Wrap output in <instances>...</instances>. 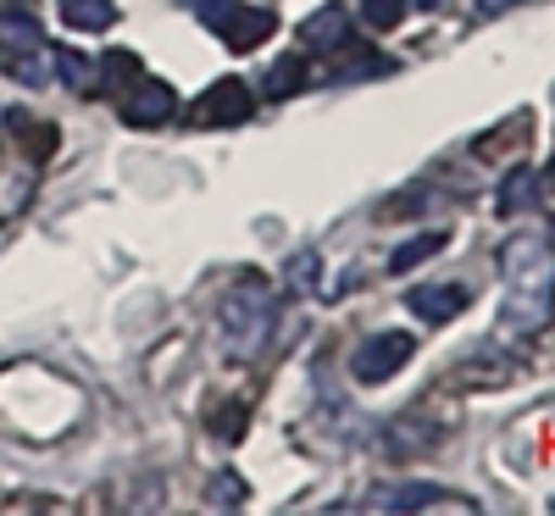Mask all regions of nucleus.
<instances>
[{
  "label": "nucleus",
  "instance_id": "nucleus-1",
  "mask_svg": "<svg viewBox=\"0 0 555 516\" xmlns=\"http://www.w3.org/2000/svg\"><path fill=\"white\" fill-rule=\"evenodd\" d=\"M505 272V306H500V334L505 339H533L555 317V256L539 233H517L500 250Z\"/></svg>",
  "mask_w": 555,
  "mask_h": 516
},
{
  "label": "nucleus",
  "instance_id": "nucleus-2",
  "mask_svg": "<svg viewBox=\"0 0 555 516\" xmlns=\"http://www.w3.org/2000/svg\"><path fill=\"white\" fill-rule=\"evenodd\" d=\"M272 317H278V306H272V289L261 284V278L234 284V289L222 295V306H217V327H222V339H228V350H234V356H256L267 345Z\"/></svg>",
  "mask_w": 555,
  "mask_h": 516
},
{
  "label": "nucleus",
  "instance_id": "nucleus-3",
  "mask_svg": "<svg viewBox=\"0 0 555 516\" xmlns=\"http://www.w3.org/2000/svg\"><path fill=\"white\" fill-rule=\"evenodd\" d=\"M250 112H256L250 83H245V78H222V83L206 89L190 112H183V122H190V128H234V122H245Z\"/></svg>",
  "mask_w": 555,
  "mask_h": 516
},
{
  "label": "nucleus",
  "instance_id": "nucleus-4",
  "mask_svg": "<svg viewBox=\"0 0 555 516\" xmlns=\"http://www.w3.org/2000/svg\"><path fill=\"white\" fill-rule=\"evenodd\" d=\"M411 356H416V339L411 334H373L350 356V372H356V384H389Z\"/></svg>",
  "mask_w": 555,
  "mask_h": 516
},
{
  "label": "nucleus",
  "instance_id": "nucleus-5",
  "mask_svg": "<svg viewBox=\"0 0 555 516\" xmlns=\"http://www.w3.org/2000/svg\"><path fill=\"white\" fill-rule=\"evenodd\" d=\"M172 112H178V95L167 83H156V78H139L133 95L122 101V122L128 128H162V122H172Z\"/></svg>",
  "mask_w": 555,
  "mask_h": 516
},
{
  "label": "nucleus",
  "instance_id": "nucleus-6",
  "mask_svg": "<svg viewBox=\"0 0 555 516\" xmlns=\"http://www.w3.org/2000/svg\"><path fill=\"white\" fill-rule=\"evenodd\" d=\"M300 39H306V51H322V56H339V51H350V12L345 7H322V12H311L306 23H300Z\"/></svg>",
  "mask_w": 555,
  "mask_h": 516
},
{
  "label": "nucleus",
  "instance_id": "nucleus-7",
  "mask_svg": "<svg viewBox=\"0 0 555 516\" xmlns=\"http://www.w3.org/2000/svg\"><path fill=\"white\" fill-rule=\"evenodd\" d=\"M217 34H222V44H234V51H256L261 39L278 34V12H267V7H234V12L217 23Z\"/></svg>",
  "mask_w": 555,
  "mask_h": 516
},
{
  "label": "nucleus",
  "instance_id": "nucleus-8",
  "mask_svg": "<svg viewBox=\"0 0 555 516\" xmlns=\"http://www.w3.org/2000/svg\"><path fill=\"white\" fill-rule=\"evenodd\" d=\"M366 505H373V511H428V505H455V511H473V500H455V494H444L439 483H395V489H378Z\"/></svg>",
  "mask_w": 555,
  "mask_h": 516
},
{
  "label": "nucleus",
  "instance_id": "nucleus-9",
  "mask_svg": "<svg viewBox=\"0 0 555 516\" xmlns=\"http://www.w3.org/2000/svg\"><path fill=\"white\" fill-rule=\"evenodd\" d=\"M405 306L423 322H450V317H461V306H467V289L461 284H423V289L405 295Z\"/></svg>",
  "mask_w": 555,
  "mask_h": 516
},
{
  "label": "nucleus",
  "instance_id": "nucleus-10",
  "mask_svg": "<svg viewBox=\"0 0 555 516\" xmlns=\"http://www.w3.org/2000/svg\"><path fill=\"white\" fill-rule=\"evenodd\" d=\"M39 44H44V28L34 17L0 12V51H7V56H28V51H39Z\"/></svg>",
  "mask_w": 555,
  "mask_h": 516
},
{
  "label": "nucleus",
  "instance_id": "nucleus-11",
  "mask_svg": "<svg viewBox=\"0 0 555 516\" xmlns=\"http://www.w3.org/2000/svg\"><path fill=\"white\" fill-rule=\"evenodd\" d=\"M62 23L78 28V34H101L117 23V7L112 0H62Z\"/></svg>",
  "mask_w": 555,
  "mask_h": 516
},
{
  "label": "nucleus",
  "instance_id": "nucleus-12",
  "mask_svg": "<svg viewBox=\"0 0 555 516\" xmlns=\"http://www.w3.org/2000/svg\"><path fill=\"white\" fill-rule=\"evenodd\" d=\"M51 62H56V73H62V83H67V89H78V95H89V89H95V83H101V73H95V62H89V56H78V51H73V44H56V51H51Z\"/></svg>",
  "mask_w": 555,
  "mask_h": 516
},
{
  "label": "nucleus",
  "instance_id": "nucleus-13",
  "mask_svg": "<svg viewBox=\"0 0 555 516\" xmlns=\"http://www.w3.org/2000/svg\"><path fill=\"white\" fill-rule=\"evenodd\" d=\"M450 245V233L444 228H434V233H416V240H405L395 256H389V272H411V267H423L428 256H439Z\"/></svg>",
  "mask_w": 555,
  "mask_h": 516
},
{
  "label": "nucleus",
  "instance_id": "nucleus-14",
  "mask_svg": "<svg viewBox=\"0 0 555 516\" xmlns=\"http://www.w3.org/2000/svg\"><path fill=\"white\" fill-rule=\"evenodd\" d=\"M539 201V172H512L500 183V211L505 217H517V211H528Z\"/></svg>",
  "mask_w": 555,
  "mask_h": 516
},
{
  "label": "nucleus",
  "instance_id": "nucleus-15",
  "mask_svg": "<svg viewBox=\"0 0 555 516\" xmlns=\"http://www.w3.org/2000/svg\"><path fill=\"white\" fill-rule=\"evenodd\" d=\"M300 83H306V56H278V62H272V73H267V89H272L278 101H284V95H295Z\"/></svg>",
  "mask_w": 555,
  "mask_h": 516
},
{
  "label": "nucleus",
  "instance_id": "nucleus-16",
  "mask_svg": "<svg viewBox=\"0 0 555 516\" xmlns=\"http://www.w3.org/2000/svg\"><path fill=\"white\" fill-rule=\"evenodd\" d=\"M95 73H101V83H112V89H122V83L133 89V83H139V62H133L128 51H112V56H101V67H95Z\"/></svg>",
  "mask_w": 555,
  "mask_h": 516
},
{
  "label": "nucleus",
  "instance_id": "nucleus-17",
  "mask_svg": "<svg viewBox=\"0 0 555 516\" xmlns=\"http://www.w3.org/2000/svg\"><path fill=\"white\" fill-rule=\"evenodd\" d=\"M405 7H411V0H361V17L373 28H395L405 17Z\"/></svg>",
  "mask_w": 555,
  "mask_h": 516
},
{
  "label": "nucleus",
  "instance_id": "nucleus-18",
  "mask_svg": "<svg viewBox=\"0 0 555 516\" xmlns=\"http://www.w3.org/2000/svg\"><path fill=\"white\" fill-rule=\"evenodd\" d=\"M317 272H322V256L300 250V256H295V267H289V284H295L300 295H311V289H317Z\"/></svg>",
  "mask_w": 555,
  "mask_h": 516
},
{
  "label": "nucleus",
  "instance_id": "nucleus-19",
  "mask_svg": "<svg viewBox=\"0 0 555 516\" xmlns=\"http://www.w3.org/2000/svg\"><path fill=\"white\" fill-rule=\"evenodd\" d=\"M384 67H389L384 56H345L328 78H334V83H350V78H361V73H384Z\"/></svg>",
  "mask_w": 555,
  "mask_h": 516
},
{
  "label": "nucleus",
  "instance_id": "nucleus-20",
  "mask_svg": "<svg viewBox=\"0 0 555 516\" xmlns=\"http://www.w3.org/2000/svg\"><path fill=\"white\" fill-rule=\"evenodd\" d=\"M211 505H245V483L234 473H217L211 478Z\"/></svg>",
  "mask_w": 555,
  "mask_h": 516
},
{
  "label": "nucleus",
  "instance_id": "nucleus-21",
  "mask_svg": "<svg viewBox=\"0 0 555 516\" xmlns=\"http://www.w3.org/2000/svg\"><path fill=\"white\" fill-rule=\"evenodd\" d=\"M190 7H195V17H201L206 28H217V23H222L228 12H234V7H240V0H190Z\"/></svg>",
  "mask_w": 555,
  "mask_h": 516
},
{
  "label": "nucleus",
  "instance_id": "nucleus-22",
  "mask_svg": "<svg viewBox=\"0 0 555 516\" xmlns=\"http://www.w3.org/2000/svg\"><path fill=\"white\" fill-rule=\"evenodd\" d=\"M211 428L228 434V439H240V428H245V405H234V411H211Z\"/></svg>",
  "mask_w": 555,
  "mask_h": 516
},
{
  "label": "nucleus",
  "instance_id": "nucleus-23",
  "mask_svg": "<svg viewBox=\"0 0 555 516\" xmlns=\"http://www.w3.org/2000/svg\"><path fill=\"white\" fill-rule=\"evenodd\" d=\"M505 7H517V0H478V17H494V12H505Z\"/></svg>",
  "mask_w": 555,
  "mask_h": 516
},
{
  "label": "nucleus",
  "instance_id": "nucleus-24",
  "mask_svg": "<svg viewBox=\"0 0 555 516\" xmlns=\"http://www.w3.org/2000/svg\"><path fill=\"white\" fill-rule=\"evenodd\" d=\"M416 7H423V12H434V7H439V0H416Z\"/></svg>",
  "mask_w": 555,
  "mask_h": 516
},
{
  "label": "nucleus",
  "instance_id": "nucleus-25",
  "mask_svg": "<svg viewBox=\"0 0 555 516\" xmlns=\"http://www.w3.org/2000/svg\"><path fill=\"white\" fill-rule=\"evenodd\" d=\"M0 7H7V0H0ZM12 7H28V0H12Z\"/></svg>",
  "mask_w": 555,
  "mask_h": 516
},
{
  "label": "nucleus",
  "instance_id": "nucleus-26",
  "mask_svg": "<svg viewBox=\"0 0 555 516\" xmlns=\"http://www.w3.org/2000/svg\"><path fill=\"white\" fill-rule=\"evenodd\" d=\"M550 183H555V162H550Z\"/></svg>",
  "mask_w": 555,
  "mask_h": 516
}]
</instances>
